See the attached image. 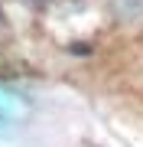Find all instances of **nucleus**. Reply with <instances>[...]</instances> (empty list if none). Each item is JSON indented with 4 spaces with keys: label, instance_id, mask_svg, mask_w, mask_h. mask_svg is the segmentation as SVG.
<instances>
[{
    "label": "nucleus",
    "instance_id": "nucleus-1",
    "mask_svg": "<svg viewBox=\"0 0 143 147\" xmlns=\"http://www.w3.org/2000/svg\"><path fill=\"white\" fill-rule=\"evenodd\" d=\"M0 30H3V13H0Z\"/></svg>",
    "mask_w": 143,
    "mask_h": 147
}]
</instances>
